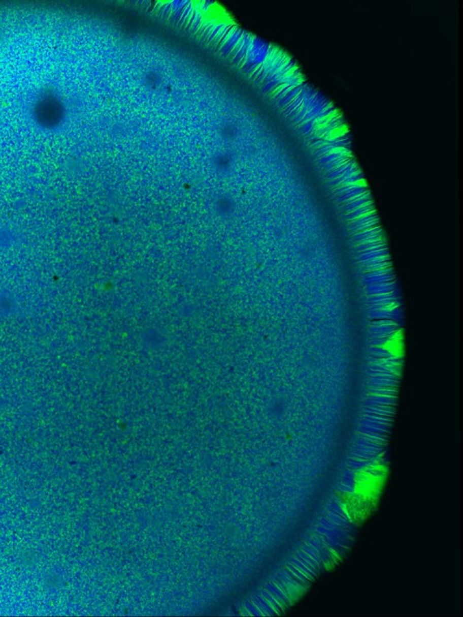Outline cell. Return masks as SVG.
<instances>
[{
	"mask_svg": "<svg viewBox=\"0 0 463 617\" xmlns=\"http://www.w3.org/2000/svg\"><path fill=\"white\" fill-rule=\"evenodd\" d=\"M243 33L240 29H237L232 33L231 36L229 38H227L226 41L224 43L223 47H221L222 53H224L227 55L230 51H233V48H235L237 45V43L239 42V40L241 39L243 36Z\"/></svg>",
	"mask_w": 463,
	"mask_h": 617,
	"instance_id": "obj_4",
	"label": "cell"
},
{
	"mask_svg": "<svg viewBox=\"0 0 463 617\" xmlns=\"http://www.w3.org/2000/svg\"><path fill=\"white\" fill-rule=\"evenodd\" d=\"M270 49L271 45H269L268 43L257 37H254L252 43L248 48V53L241 63L245 61V65L243 66L244 69H246L247 72H253L256 69L260 68V66L263 64L264 60L268 56Z\"/></svg>",
	"mask_w": 463,
	"mask_h": 617,
	"instance_id": "obj_2",
	"label": "cell"
},
{
	"mask_svg": "<svg viewBox=\"0 0 463 617\" xmlns=\"http://www.w3.org/2000/svg\"><path fill=\"white\" fill-rule=\"evenodd\" d=\"M294 562L296 563L297 565H300V567H302L304 570L307 571V572H309V573L313 575V576H315L317 569H316V568H313V567H312L310 564H308V563L306 562L305 560L302 559L300 556L295 558V561H294Z\"/></svg>",
	"mask_w": 463,
	"mask_h": 617,
	"instance_id": "obj_5",
	"label": "cell"
},
{
	"mask_svg": "<svg viewBox=\"0 0 463 617\" xmlns=\"http://www.w3.org/2000/svg\"><path fill=\"white\" fill-rule=\"evenodd\" d=\"M347 134H348V127L345 122H343L341 125L334 127L330 131L327 132L321 139L327 142L339 141L342 139H346L345 137L347 136Z\"/></svg>",
	"mask_w": 463,
	"mask_h": 617,
	"instance_id": "obj_3",
	"label": "cell"
},
{
	"mask_svg": "<svg viewBox=\"0 0 463 617\" xmlns=\"http://www.w3.org/2000/svg\"><path fill=\"white\" fill-rule=\"evenodd\" d=\"M285 574L288 575V576H290V577H291L293 580L296 581L297 583H300V585H302L303 587H308L309 586V584H310V583H308V582H306V581L303 580L302 578H300V576L296 575V574H295L293 571L291 570L288 566H286V567H285Z\"/></svg>",
	"mask_w": 463,
	"mask_h": 617,
	"instance_id": "obj_6",
	"label": "cell"
},
{
	"mask_svg": "<svg viewBox=\"0 0 463 617\" xmlns=\"http://www.w3.org/2000/svg\"><path fill=\"white\" fill-rule=\"evenodd\" d=\"M148 78H149V80H148V81H151V80H150V79H154V78H151V77H150V76H148ZM152 81H153V83H154V84H155V85H156V84H157V81H156V80H152Z\"/></svg>",
	"mask_w": 463,
	"mask_h": 617,
	"instance_id": "obj_7",
	"label": "cell"
},
{
	"mask_svg": "<svg viewBox=\"0 0 463 617\" xmlns=\"http://www.w3.org/2000/svg\"><path fill=\"white\" fill-rule=\"evenodd\" d=\"M63 114V107L56 96L45 93L35 107L37 121L46 127L58 126Z\"/></svg>",
	"mask_w": 463,
	"mask_h": 617,
	"instance_id": "obj_1",
	"label": "cell"
}]
</instances>
